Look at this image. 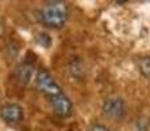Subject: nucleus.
<instances>
[{
    "label": "nucleus",
    "mask_w": 150,
    "mask_h": 131,
    "mask_svg": "<svg viewBox=\"0 0 150 131\" xmlns=\"http://www.w3.org/2000/svg\"><path fill=\"white\" fill-rule=\"evenodd\" d=\"M69 16V4L62 0H52L45 3L40 11V21L49 29H62L67 24Z\"/></svg>",
    "instance_id": "nucleus-1"
},
{
    "label": "nucleus",
    "mask_w": 150,
    "mask_h": 131,
    "mask_svg": "<svg viewBox=\"0 0 150 131\" xmlns=\"http://www.w3.org/2000/svg\"><path fill=\"white\" fill-rule=\"evenodd\" d=\"M101 111H103V114L107 118L119 122L127 117V113H128L127 101L121 96L107 97L103 102V106H101Z\"/></svg>",
    "instance_id": "nucleus-2"
},
{
    "label": "nucleus",
    "mask_w": 150,
    "mask_h": 131,
    "mask_svg": "<svg viewBox=\"0 0 150 131\" xmlns=\"http://www.w3.org/2000/svg\"><path fill=\"white\" fill-rule=\"evenodd\" d=\"M34 83H36L37 89L44 93L45 96H47L49 98L63 93L59 84L55 81V79L52 76V74H50L49 71H46V69H40V71L37 72Z\"/></svg>",
    "instance_id": "nucleus-3"
},
{
    "label": "nucleus",
    "mask_w": 150,
    "mask_h": 131,
    "mask_svg": "<svg viewBox=\"0 0 150 131\" xmlns=\"http://www.w3.org/2000/svg\"><path fill=\"white\" fill-rule=\"evenodd\" d=\"M49 100H50V105H52L54 114L58 116L59 118H69L73 114V109H74L73 102H71V100L65 93L57 95L54 97L49 98Z\"/></svg>",
    "instance_id": "nucleus-4"
},
{
    "label": "nucleus",
    "mask_w": 150,
    "mask_h": 131,
    "mask_svg": "<svg viewBox=\"0 0 150 131\" xmlns=\"http://www.w3.org/2000/svg\"><path fill=\"white\" fill-rule=\"evenodd\" d=\"M0 118L8 125H18L24 119V110L17 104H7L0 109Z\"/></svg>",
    "instance_id": "nucleus-5"
},
{
    "label": "nucleus",
    "mask_w": 150,
    "mask_h": 131,
    "mask_svg": "<svg viewBox=\"0 0 150 131\" xmlns=\"http://www.w3.org/2000/svg\"><path fill=\"white\" fill-rule=\"evenodd\" d=\"M36 72H34V66L30 62H23L20 66L16 68V76L17 80L23 84H29L32 80L36 79Z\"/></svg>",
    "instance_id": "nucleus-6"
},
{
    "label": "nucleus",
    "mask_w": 150,
    "mask_h": 131,
    "mask_svg": "<svg viewBox=\"0 0 150 131\" xmlns=\"http://www.w3.org/2000/svg\"><path fill=\"white\" fill-rule=\"evenodd\" d=\"M69 72L70 75L76 80H82L86 76V68H84V63L80 58L75 57L74 59L70 60L69 63Z\"/></svg>",
    "instance_id": "nucleus-7"
},
{
    "label": "nucleus",
    "mask_w": 150,
    "mask_h": 131,
    "mask_svg": "<svg viewBox=\"0 0 150 131\" xmlns=\"http://www.w3.org/2000/svg\"><path fill=\"white\" fill-rule=\"evenodd\" d=\"M137 68L141 76H144L145 79H150V55L141 57L137 60Z\"/></svg>",
    "instance_id": "nucleus-8"
},
{
    "label": "nucleus",
    "mask_w": 150,
    "mask_h": 131,
    "mask_svg": "<svg viewBox=\"0 0 150 131\" xmlns=\"http://www.w3.org/2000/svg\"><path fill=\"white\" fill-rule=\"evenodd\" d=\"M36 42L44 49H49L52 46V37L46 33V32H40L36 36Z\"/></svg>",
    "instance_id": "nucleus-9"
},
{
    "label": "nucleus",
    "mask_w": 150,
    "mask_h": 131,
    "mask_svg": "<svg viewBox=\"0 0 150 131\" xmlns=\"http://www.w3.org/2000/svg\"><path fill=\"white\" fill-rule=\"evenodd\" d=\"M88 131H113L111 127L105 126V125H101V123H93L90 126Z\"/></svg>",
    "instance_id": "nucleus-10"
},
{
    "label": "nucleus",
    "mask_w": 150,
    "mask_h": 131,
    "mask_svg": "<svg viewBox=\"0 0 150 131\" xmlns=\"http://www.w3.org/2000/svg\"><path fill=\"white\" fill-rule=\"evenodd\" d=\"M3 34H4V24L0 21V38L3 37Z\"/></svg>",
    "instance_id": "nucleus-11"
}]
</instances>
